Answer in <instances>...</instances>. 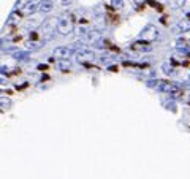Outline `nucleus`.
Returning a JSON list of instances; mask_svg holds the SVG:
<instances>
[{"label":"nucleus","mask_w":190,"mask_h":179,"mask_svg":"<svg viewBox=\"0 0 190 179\" xmlns=\"http://www.w3.org/2000/svg\"><path fill=\"white\" fill-rule=\"evenodd\" d=\"M170 3H171L174 8H179V6H182L185 3V0H170Z\"/></svg>","instance_id":"obj_3"},{"label":"nucleus","mask_w":190,"mask_h":179,"mask_svg":"<svg viewBox=\"0 0 190 179\" xmlns=\"http://www.w3.org/2000/svg\"><path fill=\"white\" fill-rule=\"evenodd\" d=\"M71 51H70L68 48H57L56 51H54V56L59 57V59H68Z\"/></svg>","instance_id":"obj_2"},{"label":"nucleus","mask_w":190,"mask_h":179,"mask_svg":"<svg viewBox=\"0 0 190 179\" xmlns=\"http://www.w3.org/2000/svg\"><path fill=\"white\" fill-rule=\"evenodd\" d=\"M57 30L62 33V35H67L71 32V21L68 18H62L59 22H57Z\"/></svg>","instance_id":"obj_1"},{"label":"nucleus","mask_w":190,"mask_h":179,"mask_svg":"<svg viewBox=\"0 0 190 179\" xmlns=\"http://www.w3.org/2000/svg\"><path fill=\"white\" fill-rule=\"evenodd\" d=\"M51 8H52L51 3H43V6H41V10H43V11H49Z\"/></svg>","instance_id":"obj_4"}]
</instances>
